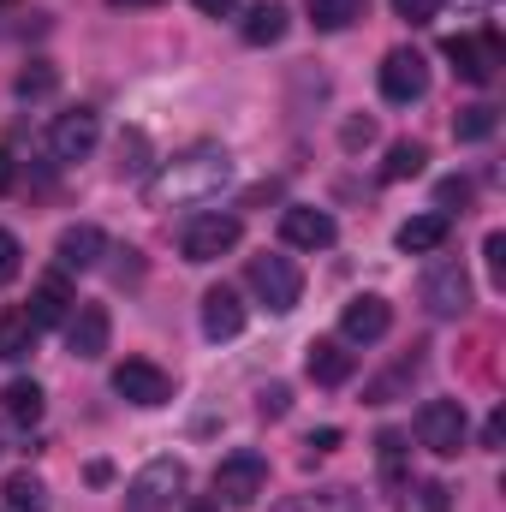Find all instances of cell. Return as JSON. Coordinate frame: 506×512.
<instances>
[{
    "label": "cell",
    "instance_id": "1",
    "mask_svg": "<svg viewBox=\"0 0 506 512\" xmlns=\"http://www.w3.org/2000/svg\"><path fill=\"white\" fill-rule=\"evenodd\" d=\"M227 185H233V155L221 143H191L143 179V203L149 209H191V203L221 197Z\"/></svg>",
    "mask_w": 506,
    "mask_h": 512
},
{
    "label": "cell",
    "instance_id": "2",
    "mask_svg": "<svg viewBox=\"0 0 506 512\" xmlns=\"http://www.w3.org/2000/svg\"><path fill=\"white\" fill-rule=\"evenodd\" d=\"M239 239H245V221H239V215H221V209L191 215V221L179 227V251H185V262H221L227 251H239Z\"/></svg>",
    "mask_w": 506,
    "mask_h": 512
},
{
    "label": "cell",
    "instance_id": "3",
    "mask_svg": "<svg viewBox=\"0 0 506 512\" xmlns=\"http://www.w3.org/2000/svg\"><path fill=\"white\" fill-rule=\"evenodd\" d=\"M268 489V459L262 453H227L215 465V507H256Z\"/></svg>",
    "mask_w": 506,
    "mask_h": 512
},
{
    "label": "cell",
    "instance_id": "4",
    "mask_svg": "<svg viewBox=\"0 0 506 512\" xmlns=\"http://www.w3.org/2000/svg\"><path fill=\"white\" fill-rule=\"evenodd\" d=\"M251 292L274 310V316H286V310H298V298H304V274H298V262L292 256H251Z\"/></svg>",
    "mask_w": 506,
    "mask_h": 512
},
{
    "label": "cell",
    "instance_id": "5",
    "mask_svg": "<svg viewBox=\"0 0 506 512\" xmlns=\"http://www.w3.org/2000/svg\"><path fill=\"white\" fill-rule=\"evenodd\" d=\"M417 298H423V310H429L435 322L465 316V310H471V274H465V262H435V268L423 274Z\"/></svg>",
    "mask_w": 506,
    "mask_h": 512
},
{
    "label": "cell",
    "instance_id": "6",
    "mask_svg": "<svg viewBox=\"0 0 506 512\" xmlns=\"http://www.w3.org/2000/svg\"><path fill=\"white\" fill-rule=\"evenodd\" d=\"M465 405L459 399H423L417 405V441L435 453V459H453L459 447H465Z\"/></svg>",
    "mask_w": 506,
    "mask_h": 512
},
{
    "label": "cell",
    "instance_id": "7",
    "mask_svg": "<svg viewBox=\"0 0 506 512\" xmlns=\"http://www.w3.org/2000/svg\"><path fill=\"white\" fill-rule=\"evenodd\" d=\"M179 489H185V465L179 459H149L126 483V512H167Z\"/></svg>",
    "mask_w": 506,
    "mask_h": 512
},
{
    "label": "cell",
    "instance_id": "8",
    "mask_svg": "<svg viewBox=\"0 0 506 512\" xmlns=\"http://www.w3.org/2000/svg\"><path fill=\"white\" fill-rule=\"evenodd\" d=\"M114 393L137 411H161L173 399V376L161 364H149V358H126V364H114Z\"/></svg>",
    "mask_w": 506,
    "mask_h": 512
},
{
    "label": "cell",
    "instance_id": "9",
    "mask_svg": "<svg viewBox=\"0 0 506 512\" xmlns=\"http://www.w3.org/2000/svg\"><path fill=\"white\" fill-rule=\"evenodd\" d=\"M102 143V114L96 108H66L48 126V155L54 161H90V149Z\"/></svg>",
    "mask_w": 506,
    "mask_h": 512
},
{
    "label": "cell",
    "instance_id": "10",
    "mask_svg": "<svg viewBox=\"0 0 506 512\" xmlns=\"http://www.w3.org/2000/svg\"><path fill=\"white\" fill-rule=\"evenodd\" d=\"M423 90H429L423 54H417V48H393V54L381 60V96H387L393 108H411V102H423Z\"/></svg>",
    "mask_w": 506,
    "mask_h": 512
},
{
    "label": "cell",
    "instance_id": "11",
    "mask_svg": "<svg viewBox=\"0 0 506 512\" xmlns=\"http://www.w3.org/2000/svg\"><path fill=\"white\" fill-rule=\"evenodd\" d=\"M108 340H114L108 304H78V310L66 316V352H72L78 364H96V358L108 352Z\"/></svg>",
    "mask_w": 506,
    "mask_h": 512
},
{
    "label": "cell",
    "instance_id": "12",
    "mask_svg": "<svg viewBox=\"0 0 506 512\" xmlns=\"http://www.w3.org/2000/svg\"><path fill=\"white\" fill-rule=\"evenodd\" d=\"M447 60H453V72H459L465 84H495V72H501V36H495V30H483V36H453V42H447Z\"/></svg>",
    "mask_w": 506,
    "mask_h": 512
},
{
    "label": "cell",
    "instance_id": "13",
    "mask_svg": "<svg viewBox=\"0 0 506 512\" xmlns=\"http://www.w3.org/2000/svg\"><path fill=\"white\" fill-rule=\"evenodd\" d=\"M387 328H393V304L376 298V292H364L340 310V340L346 346H376V340H387Z\"/></svg>",
    "mask_w": 506,
    "mask_h": 512
},
{
    "label": "cell",
    "instance_id": "14",
    "mask_svg": "<svg viewBox=\"0 0 506 512\" xmlns=\"http://www.w3.org/2000/svg\"><path fill=\"white\" fill-rule=\"evenodd\" d=\"M280 239H286L292 251H328V245L340 239V227H334V215H328V209L292 203V209L280 215Z\"/></svg>",
    "mask_w": 506,
    "mask_h": 512
},
{
    "label": "cell",
    "instance_id": "15",
    "mask_svg": "<svg viewBox=\"0 0 506 512\" xmlns=\"http://www.w3.org/2000/svg\"><path fill=\"white\" fill-rule=\"evenodd\" d=\"M102 256H108V233H102V227H90V221L66 227V233H60V245H54V262H60V274H90Z\"/></svg>",
    "mask_w": 506,
    "mask_h": 512
},
{
    "label": "cell",
    "instance_id": "16",
    "mask_svg": "<svg viewBox=\"0 0 506 512\" xmlns=\"http://www.w3.org/2000/svg\"><path fill=\"white\" fill-rule=\"evenodd\" d=\"M203 334H209L215 346L245 334V298H239L233 286H209V292H203Z\"/></svg>",
    "mask_w": 506,
    "mask_h": 512
},
{
    "label": "cell",
    "instance_id": "17",
    "mask_svg": "<svg viewBox=\"0 0 506 512\" xmlns=\"http://www.w3.org/2000/svg\"><path fill=\"white\" fill-rule=\"evenodd\" d=\"M352 370H358V352H346V340H310V352H304V376H310L316 387L352 382Z\"/></svg>",
    "mask_w": 506,
    "mask_h": 512
},
{
    "label": "cell",
    "instance_id": "18",
    "mask_svg": "<svg viewBox=\"0 0 506 512\" xmlns=\"http://www.w3.org/2000/svg\"><path fill=\"white\" fill-rule=\"evenodd\" d=\"M72 304H78V298H72L66 274H48V280H36V292H30V310H24V316H30L36 328H54V322H66V316H72Z\"/></svg>",
    "mask_w": 506,
    "mask_h": 512
},
{
    "label": "cell",
    "instance_id": "19",
    "mask_svg": "<svg viewBox=\"0 0 506 512\" xmlns=\"http://www.w3.org/2000/svg\"><path fill=\"white\" fill-rule=\"evenodd\" d=\"M447 233H453V221L447 215H411L399 233H393V245L405 256H429V251H441L447 245Z\"/></svg>",
    "mask_w": 506,
    "mask_h": 512
},
{
    "label": "cell",
    "instance_id": "20",
    "mask_svg": "<svg viewBox=\"0 0 506 512\" xmlns=\"http://www.w3.org/2000/svg\"><path fill=\"white\" fill-rule=\"evenodd\" d=\"M36 322L24 316V310H0V364H24L30 352H36Z\"/></svg>",
    "mask_w": 506,
    "mask_h": 512
},
{
    "label": "cell",
    "instance_id": "21",
    "mask_svg": "<svg viewBox=\"0 0 506 512\" xmlns=\"http://www.w3.org/2000/svg\"><path fill=\"white\" fill-rule=\"evenodd\" d=\"M239 36H245L251 48H274V42L286 36V6H280V0H256L251 12H245V24H239Z\"/></svg>",
    "mask_w": 506,
    "mask_h": 512
},
{
    "label": "cell",
    "instance_id": "22",
    "mask_svg": "<svg viewBox=\"0 0 506 512\" xmlns=\"http://www.w3.org/2000/svg\"><path fill=\"white\" fill-rule=\"evenodd\" d=\"M0 507L6 512H48V483L36 471H12L6 489H0Z\"/></svg>",
    "mask_w": 506,
    "mask_h": 512
},
{
    "label": "cell",
    "instance_id": "23",
    "mask_svg": "<svg viewBox=\"0 0 506 512\" xmlns=\"http://www.w3.org/2000/svg\"><path fill=\"white\" fill-rule=\"evenodd\" d=\"M274 512H364V507H358V495H352L346 483H328V489H310V495L280 501Z\"/></svg>",
    "mask_w": 506,
    "mask_h": 512
},
{
    "label": "cell",
    "instance_id": "24",
    "mask_svg": "<svg viewBox=\"0 0 506 512\" xmlns=\"http://www.w3.org/2000/svg\"><path fill=\"white\" fill-rule=\"evenodd\" d=\"M423 161H429V149H423L417 137H399V143H387L381 179H387V185H405V179H417V173H423Z\"/></svg>",
    "mask_w": 506,
    "mask_h": 512
},
{
    "label": "cell",
    "instance_id": "25",
    "mask_svg": "<svg viewBox=\"0 0 506 512\" xmlns=\"http://www.w3.org/2000/svg\"><path fill=\"white\" fill-rule=\"evenodd\" d=\"M0 411H6L12 423H24V429H30V423H42V382H24V376H18V382H6V387H0Z\"/></svg>",
    "mask_w": 506,
    "mask_h": 512
},
{
    "label": "cell",
    "instance_id": "26",
    "mask_svg": "<svg viewBox=\"0 0 506 512\" xmlns=\"http://www.w3.org/2000/svg\"><path fill=\"white\" fill-rule=\"evenodd\" d=\"M304 12H310L316 30H352L370 12V0H304Z\"/></svg>",
    "mask_w": 506,
    "mask_h": 512
},
{
    "label": "cell",
    "instance_id": "27",
    "mask_svg": "<svg viewBox=\"0 0 506 512\" xmlns=\"http://www.w3.org/2000/svg\"><path fill=\"white\" fill-rule=\"evenodd\" d=\"M495 126H501V114H495L489 102H477V108H459L453 137H459V143H489V137H495Z\"/></svg>",
    "mask_w": 506,
    "mask_h": 512
},
{
    "label": "cell",
    "instance_id": "28",
    "mask_svg": "<svg viewBox=\"0 0 506 512\" xmlns=\"http://www.w3.org/2000/svg\"><path fill=\"white\" fill-rule=\"evenodd\" d=\"M54 84H60V78H54L48 60H30V66L18 72V96H24V102H30V96H54Z\"/></svg>",
    "mask_w": 506,
    "mask_h": 512
},
{
    "label": "cell",
    "instance_id": "29",
    "mask_svg": "<svg viewBox=\"0 0 506 512\" xmlns=\"http://www.w3.org/2000/svg\"><path fill=\"white\" fill-rule=\"evenodd\" d=\"M286 411H292V387L286 382H268L256 393V417H262V423H280Z\"/></svg>",
    "mask_w": 506,
    "mask_h": 512
},
{
    "label": "cell",
    "instance_id": "30",
    "mask_svg": "<svg viewBox=\"0 0 506 512\" xmlns=\"http://www.w3.org/2000/svg\"><path fill=\"white\" fill-rule=\"evenodd\" d=\"M18 268H24V245L0 227V286H12V280H18Z\"/></svg>",
    "mask_w": 506,
    "mask_h": 512
},
{
    "label": "cell",
    "instance_id": "31",
    "mask_svg": "<svg viewBox=\"0 0 506 512\" xmlns=\"http://www.w3.org/2000/svg\"><path fill=\"white\" fill-rule=\"evenodd\" d=\"M483 256H489V280L506 286V233H489V239H483Z\"/></svg>",
    "mask_w": 506,
    "mask_h": 512
},
{
    "label": "cell",
    "instance_id": "32",
    "mask_svg": "<svg viewBox=\"0 0 506 512\" xmlns=\"http://www.w3.org/2000/svg\"><path fill=\"white\" fill-rule=\"evenodd\" d=\"M340 143H346V149H364V143H376V120H346V126H340Z\"/></svg>",
    "mask_w": 506,
    "mask_h": 512
},
{
    "label": "cell",
    "instance_id": "33",
    "mask_svg": "<svg viewBox=\"0 0 506 512\" xmlns=\"http://www.w3.org/2000/svg\"><path fill=\"white\" fill-rule=\"evenodd\" d=\"M435 6H441V0H393V12H399L405 24H429V18H435Z\"/></svg>",
    "mask_w": 506,
    "mask_h": 512
},
{
    "label": "cell",
    "instance_id": "34",
    "mask_svg": "<svg viewBox=\"0 0 506 512\" xmlns=\"http://www.w3.org/2000/svg\"><path fill=\"white\" fill-rule=\"evenodd\" d=\"M376 447H381V471H387V483H399V447H405V441H399V435L387 429Z\"/></svg>",
    "mask_w": 506,
    "mask_h": 512
},
{
    "label": "cell",
    "instance_id": "35",
    "mask_svg": "<svg viewBox=\"0 0 506 512\" xmlns=\"http://www.w3.org/2000/svg\"><path fill=\"white\" fill-rule=\"evenodd\" d=\"M453 203H471V185L465 179H441V209H453Z\"/></svg>",
    "mask_w": 506,
    "mask_h": 512
},
{
    "label": "cell",
    "instance_id": "36",
    "mask_svg": "<svg viewBox=\"0 0 506 512\" xmlns=\"http://www.w3.org/2000/svg\"><path fill=\"white\" fill-rule=\"evenodd\" d=\"M447 483H423V512H447Z\"/></svg>",
    "mask_w": 506,
    "mask_h": 512
},
{
    "label": "cell",
    "instance_id": "37",
    "mask_svg": "<svg viewBox=\"0 0 506 512\" xmlns=\"http://www.w3.org/2000/svg\"><path fill=\"white\" fill-rule=\"evenodd\" d=\"M304 447H310V453H334V447H340V429H316Z\"/></svg>",
    "mask_w": 506,
    "mask_h": 512
},
{
    "label": "cell",
    "instance_id": "38",
    "mask_svg": "<svg viewBox=\"0 0 506 512\" xmlns=\"http://www.w3.org/2000/svg\"><path fill=\"white\" fill-rule=\"evenodd\" d=\"M501 435H506V417H501V411H495V417H489V423H483V447H489V453H495V447H501Z\"/></svg>",
    "mask_w": 506,
    "mask_h": 512
},
{
    "label": "cell",
    "instance_id": "39",
    "mask_svg": "<svg viewBox=\"0 0 506 512\" xmlns=\"http://www.w3.org/2000/svg\"><path fill=\"white\" fill-rule=\"evenodd\" d=\"M191 6H197V12H203V18H227V12H233V6H239V0H191Z\"/></svg>",
    "mask_w": 506,
    "mask_h": 512
},
{
    "label": "cell",
    "instance_id": "40",
    "mask_svg": "<svg viewBox=\"0 0 506 512\" xmlns=\"http://www.w3.org/2000/svg\"><path fill=\"white\" fill-rule=\"evenodd\" d=\"M12 185H18V167H12V155H6V149H0V197H6V191H12Z\"/></svg>",
    "mask_w": 506,
    "mask_h": 512
},
{
    "label": "cell",
    "instance_id": "41",
    "mask_svg": "<svg viewBox=\"0 0 506 512\" xmlns=\"http://www.w3.org/2000/svg\"><path fill=\"white\" fill-rule=\"evenodd\" d=\"M108 6H161V0H108Z\"/></svg>",
    "mask_w": 506,
    "mask_h": 512
},
{
    "label": "cell",
    "instance_id": "42",
    "mask_svg": "<svg viewBox=\"0 0 506 512\" xmlns=\"http://www.w3.org/2000/svg\"><path fill=\"white\" fill-rule=\"evenodd\" d=\"M459 6H489V0H459Z\"/></svg>",
    "mask_w": 506,
    "mask_h": 512
},
{
    "label": "cell",
    "instance_id": "43",
    "mask_svg": "<svg viewBox=\"0 0 506 512\" xmlns=\"http://www.w3.org/2000/svg\"><path fill=\"white\" fill-rule=\"evenodd\" d=\"M191 512H221V507H191Z\"/></svg>",
    "mask_w": 506,
    "mask_h": 512
},
{
    "label": "cell",
    "instance_id": "44",
    "mask_svg": "<svg viewBox=\"0 0 506 512\" xmlns=\"http://www.w3.org/2000/svg\"><path fill=\"white\" fill-rule=\"evenodd\" d=\"M0 453H6V435H0Z\"/></svg>",
    "mask_w": 506,
    "mask_h": 512
},
{
    "label": "cell",
    "instance_id": "45",
    "mask_svg": "<svg viewBox=\"0 0 506 512\" xmlns=\"http://www.w3.org/2000/svg\"><path fill=\"white\" fill-rule=\"evenodd\" d=\"M0 6H12V0H0Z\"/></svg>",
    "mask_w": 506,
    "mask_h": 512
}]
</instances>
